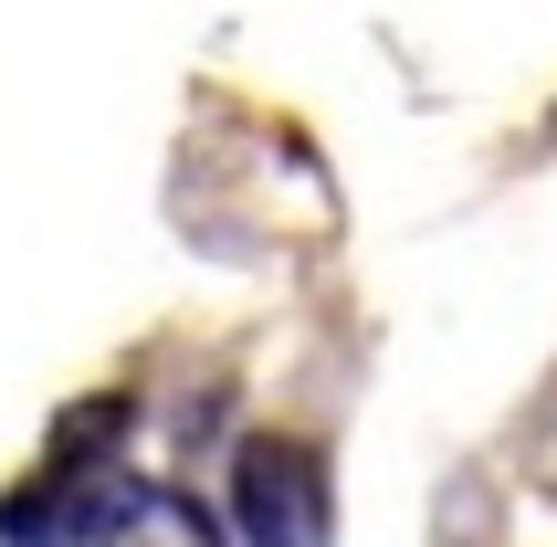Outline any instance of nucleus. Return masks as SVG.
Instances as JSON below:
<instances>
[{"instance_id": "obj_1", "label": "nucleus", "mask_w": 557, "mask_h": 547, "mask_svg": "<svg viewBox=\"0 0 557 547\" xmlns=\"http://www.w3.org/2000/svg\"><path fill=\"white\" fill-rule=\"evenodd\" d=\"M337 526V495H326V453L295 442V431H252L232 453V526L221 537L243 547H326Z\"/></svg>"}, {"instance_id": "obj_2", "label": "nucleus", "mask_w": 557, "mask_h": 547, "mask_svg": "<svg viewBox=\"0 0 557 547\" xmlns=\"http://www.w3.org/2000/svg\"><path fill=\"white\" fill-rule=\"evenodd\" d=\"M85 547H232L221 537V516L200 506V495L180 485H106V506H95V537Z\"/></svg>"}, {"instance_id": "obj_4", "label": "nucleus", "mask_w": 557, "mask_h": 547, "mask_svg": "<svg viewBox=\"0 0 557 547\" xmlns=\"http://www.w3.org/2000/svg\"><path fill=\"white\" fill-rule=\"evenodd\" d=\"M116 431H126V400H116V390H106V400H74V411L53 422V474L74 485L95 453H116Z\"/></svg>"}, {"instance_id": "obj_3", "label": "nucleus", "mask_w": 557, "mask_h": 547, "mask_svg": "<svg viewBox=\"0 0 557 547\" xmlns=\"http://www.w3.org/2000/svg\"><path fill=\"white\" fill-rule=\"evenodd\" d=\"M106 485H116V474H74V485H63V474H42V485L0 495V547H85Z\"/></svg>"}]
</instances>
